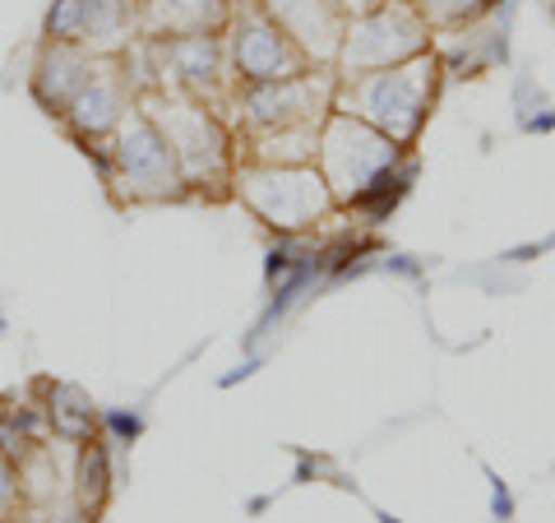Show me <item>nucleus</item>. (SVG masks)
<instances>
[{
	"instance_id": "2",
	"label": "nucleus",
	"mask_w": 555,
	"mask_h": 523,
	"mask_svg": "<svg viewBox=\"0 0 555 523\" xmlns=\"http://www.w3.org/2000/svg\"><path fill=\"white\" fill-rule=\"evenodd\" d=\"M139 112L167 139L185 186H208L222 177V167H228V135H222V126L204 107H195L185 98H171V93H153L144 98Z\"/></svg>"
},
{
	"instance_id": "12",
	"label": "nucleus",
	"mask_w": 555,
	"mask_h": 523,
	"mask_svg": "<svg viewBox=\"0 0 555 523\" xmlns=\"http://www.w3.org/2000/svg\"><path fill=\"white\" fill-rule=\"evenodd\" d=\"M24 519V486H20V468L0 455V523H20Z\"/></svg>"
},
{
	"instance_id": "4",
	"label": "nucleus",
	"mask_w": 555,
	"mask_h": 523,
	"mask_svg": "<svg viewBox=\"0 0 555 523\" xmlns=\"http://www.w3.org/2000/svg\"><path fill=\"white\" fill-rule=\"evenodd\" d=\"M241 195L250 200L255 214H264L273 228H301L310 214H320L324 190L310 171H246Z\"/></svg>"
},
{
	"instance_id": "7",
	"label": "nucleus",
	"mask_w": 555,
	"mask_h": 523,
	"mask_svg": "<svg viewBox=\"0 0 555 523\" xmlns=\"http://www.w3.org/2000/svg\"><path fill=\"white\" fill-rule=\"evenodd\" d=\"M139 20V0H79V47L112 56Z\"/></svg>"
},
{
	"instance_id": "5",
	"label": "nucleus",
	"mask_w": 555,
	"mask_h": 523,
	"mask_svg": "<svg viewBox=\"0 0 555 523\" xmlns=\"http://www.w3.org/2000/svg\"><path fill=\"white\" fill-rule=\"evenodd\" d=\"M98 65V51L79 42H42V56L33 65V98L42 102L51 116L65 112V102L79 93V84L89 79V69Z\"/></svg>"
},
{
	"instance_id": "13",
	"label": "nucleus",
	"mask_w": 555,
	"mask_h": 523,
	"mask_svg": "<svg viewBox=\"0 0 555 523\" xmlns=\"http://www.w3.org/2000/svg\"><path fill=\"white\" fill-rule=\"evenodd\" d=\"M0 334H5V310H0Z\"/></svg>"
},
{
	"instance_id": "1",
	"label": "nucleus",
	"mask_w": 555,
	"mask_h": 523,
	"mask_svg": "<svg viewBox=\"0 0 555 523\" xmlns=\"http://www.w3.org/2000/svg\"><path fill=\"white\" fill-rule=\"evenodd\" d=\"M89 158H98L102 167V181L112 186L116 200H130V204H158V200H181L185 195V181H181V167L171 158L167 139L158 135V126L130 107L126 120L107 135L89 144Z\"/></svg>"
},
{
	"instance_id": "9",
	"label": "nucleus",
	"mask_w": 555,
	"mask_h": 523,
	"mask_svg": "<svg viewBox=\"0 0 555 523\" xmlns=\"http://www.w3.org/2000/svg\"><path fill=\"white\" fill-rule=\"evenodd\" d=\"M222 24V0H149V28L158 38H190Z\"/></svg>"
},
{
	"instance_id": "11",
	"label": "nucleus",
	"mask_w": 555,
	"mask_h": 523,
	"mask_svg": "<svg viewBox=\"0 0 555 523\" xmlns=\"http://www.w3.org/2000/svg\"><path fill=\"white\" fill-rule=\"evenodd\" d=\"M366 112L379 116L385 126H389V116H393V130H408L412 120H416L412 102H408V75H385V79H375V84H371Z\"/></svg>"
},
{
	"instance_id": "8",
	"label": "nucleus",
	"mask_w": 555,
	"mask_h": 523,
	"mask_svg": "<svg viewBox=\"0 0 555 523\" xmlns=\"http://www.w3.org/2000/svg\"><path fill=\"white\" fill-rule=\"evenodd\" d=\"M42 417H47V426L61 435V441L69 445H89L93 441V431H98V412L93 404L83 398L75 385H51V380H42Z\"/></svg>"
},
{
	"instance_id": "3",
	"label": "nucleus",
	"mask_w": 555,
	"mask_h": 523,
	"mask_svg": "<svg viewBox=\"0 0 555 523\" xmlns=\"http://www.w3.org/2000/svg\"><path fill=\"white\" fill-rule=\"evenodd\" d=\"M130 112V89H126V69H120L112 56H98V65L89 69V79L79 84V93L65 102V130L79 139L83 149L107 139Z\"/></svg>"
},
{
	"instance_id": "6",
	"label": "nucleus",
	"mask_w": 555,
	"mask_h": 523,
	"mask_svg": "<svg viewBox=\"0 0 555 523\" xmlns=\"http://www.w3.org/2000/svg\"><path fill=\"white\" fill-rule=\"evenodd\" d=\"M236 69L255 84H273V79H292V61L283 51V33L269 24L264 14H246L236 28Z\"/></svg>"
},
{
	"instance_id": "10",
	"label": "nucleus",
	"mask_w": 555,
	"mask_h": 523,
	"mask_svg": "<svg viewBox=\"0 0 555 523\" xmlns=\"http://www.w3.org/2000/svg\"><path fill=\"white\" fill-rule=\"evenodd\" d=\"M47 417L42 408L33 404H20V398H0V455H5L10 463L28 459L33 449H38L47 441Z\"/></svg>"
}]
</instances>
